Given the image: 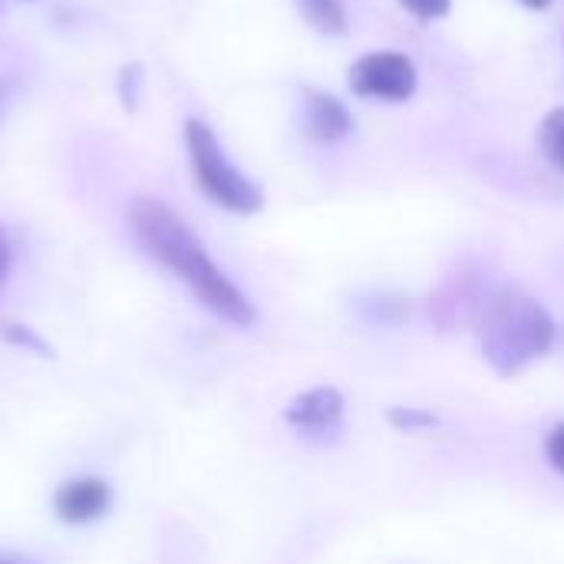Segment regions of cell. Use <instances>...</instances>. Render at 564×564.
Instances as JSON below:
<instances>
[{"label":"cell","instance_id":"7c38bea8","mask_svg":"<svg viewBox=\"0 0 564 564\" xmlns=\"http://www.w3.org/2000/svg\"><path fill=\"white\" fill-rule=\"evenodd\" d=\"M139 89H142V66L139 63L122 66V73H119V99H122V106L129 112L139 106Z\"/></svg>","mask_w":564,"mask_h":564},{"label":"cell","instance_id":"ac0fdd59","mask_svg":"<svg viewBox=\"0 0 564 564\" xmlns=\"http://www.w3.org/2000/svg\"><path fill=\"white\" fill-rule=\"evenodd\" d=\"M525 7H532V10H545V7H552L555 0H522Z\"/></svg>","mask_w":564,"mask_h":564},{"label":"cell","instance_id":"6da1fadb","mask_svg":"<svg viewBox=\"0 0 564 564\" xmlns=\"http://www.w3.org/2000/svg\"><path fill=\"white\" fill-rule=\"evenodd\" d=\"M129 228L139 248L159 268L178 278L208 314H215L231 327L258 324V307L251 304V297L215 264L202 238L165 202L135 198L129 205Z\"/></svg>","mask_w":564,"mask_h":564},{"label":"cell","instance_id":"277c9868","mask_svg":"<svg viewBox=\"0 0 564 564\" xmlns=\"http://www.w3.org/2000/svg\"><path fill=\"white\" fill-rule=\"evenodd\" d=\"M416 63L406 53L377 50L360 56L350 66V89L367 99H387V102H406L416 93Z\"/></svg>","mask_w":564,"mask_h":564},{"label":"cell","instance_id":"5b68a950","mask_svg":"<svg viewBox=\"0 0 564 564\" xmlns=\"http://www.w3.org/2000/svg\"><path fill=\"white\" fill-rule=\"evenodd\" d=\"M344 416H347V397L337 387H314L297 393L288 406H284V423L317 443H330L340 436L344 430Z\"/></svg>","mask_w":564,"mask_h":564},{"label":"cell","instance_id":"2e32d148","mask_svg":"<svg viewBox=\"0 0 564 564\" xmlns=\"http://www.w3.org/2000/svg\"><path fill=\"white\" fill-rule=\"evenodd\" d=\"M13 89H17V79H13V76H0V116H3V109H7V102H10V96H13Z\"/></svg>","mask_w":564,"mask_h":564},{"label":"cell","instance_id":"9a60e30c","mask_svg":"<svg viewBox=\"0 0 564 564\" xmlns=\"http://www.w3.org/2000/svg\"><path fill=\"white\" fill-rule=\"evenodd\" d=\"M10 268H13V241H10L7 228L0 225V288L10 278Z\"/></svg>","mask_w":564,"mask_h":564},{"label":"cell","instance_id":"52a82bcc","mask_svg":"<svg viewBox=\"0 0 564 564\" xmlns=\"http://www.w3.org/2000/svg\"><path fill=\"white\" fill-rule=\"evenodd\" d=\"M304 132L314 142H340L350 135L354 129V116L347 112V106L337 96H327L321 89H304Z\"/></svg>","mask_w":564,"mask_h":564},{"label":"cell","instance_id":"30bf717a","mask_svg":"<svg viewBox=\"0 0 564 564\" xmlns=\"http://www.w3.org/2000/svg\"><path fill=\"white\" fill-rule=\"evenodd\" d=\"M0 337L10 344V347H20V350H30V354H36V357H50V347H46V340L36 334V330H30V327H23V324H13V321H3L0 324Z\"/></svg>","mask_w":564,"mask_h":564},{"label":"cell","instance_id":"3957f363","mask_svg":"<svg viewBox=\"0 0 564 564\" xmlns=\"http://www.w3.org/2000/svg\"><path fill=\"white\" fill-rule=\"evenodd\" d=\"M185 149L192 159L195 182L208 202L231 215H254L264 205V192L228 159L215 129L202 119L185 122Z\"/></svg>","mask_w":564,"mask_h":564},{"label":"cell","instance_id":"ba28073f","mask_svg":"<svg viewBox=\"0 0 564 564\" xmlns=\"http://www.w3.org/2000/svg\"><path fill=\"white\" fill-rule=\"evenodd\" d=\"M307 23L321 33H344L347 30V10L344 0H297Z\"/></svg>","mask_w":564,"mask_h":564},{"label":"cell","instance_id":"5bb4252c","mask_svg":"<svg viewBox=\"0 0 564 564\" xmlns=\"http://www.w3.org/2000/svg\"><path fill=\"white\" fill-rule=\"evenodd\" d=\"M413 17H420V20H440V17H446L449 13V7H453V0H400Z\"/></svg>","mask_w":564,"mask_h":564},{"label":"cell","instance_id":"4fadbf2b","mask_svg":"<svg viewBox=\"0 0 564 564\" xmlns=\"http://www.w3.org/2000/svg\"><path fill=\"white\" fill-rule=\"evenodd\" d=\"M545 459L564 479V423L549 430V436H545Z\"/></svg>","mask_w":564,"mask_h":564},{"label":"cell","instance_id":"7a4b0ae2","mask_svg":"<svg viewBox=\"0 0 564 564\" xmlns=\"http://www.w3.org/2000/svg\"><path fill=\"white\" fill-rule=\"evenodd\" d=\"M552 314L519 288H496L479 304V347L499 377H519L555 347Z\"/></svg>","mask_w":564,"mask_h":564},{"label":"cell","instance_id":"8992f818","mask_svg":"<svg viewBox=\"0 0 564 564\" xmlns=\"http://www.w3.org/2000/svg\"><path fill=\"white\" fill-rule=\"evenodd\" d=\"M112 502H116V492L99 476H73V479H63L56 486L53 499H50L53 516L63 525H73V529L102 522L109 516Z\"/></svg>","mask_w":564,"mask_h":564},{"label":"cell","instance_id":"e0dca14e","mask_svg":"<svg viewBox=\"0 0 564 564\" xmlns=\"http://www.w3.org/2000/svg\"><path fill=\"white\" fill-rule=\"evenodd\" d=\"M0 564H40L36 558H26V555H3L0 552Z\"/></svg>","mask_w":564,"mask_h":564},{"label":"cell","instance_id":"9c48e42d","mask_svg":"<svg viewBox=\"0 0 564 564\" xmlns=\"http://www.w3.org/2000/svg\"><path fill=\"white\" fill-rule=\"evenodd\" d=\"M539 149L558 172H564V106L545 116V122L539 129Z\"/></svg>","mask_w":564,"mask_h":564},{"label":"cell","instance_id":"8fae6325","mask_svg":"<svg viewBox=\"0 0 564 564\" xmlns=\"http://www.w3.org/2000/svg\"><path fill=\"white\" fill-rule=\"evenodd\" d=\"M387 420H390L397 430H403V433H416V430H433V426H440V416L430 413V410H420V406H393V410L387 413Z\"/></svg>","mask_w":564,"mask_h":564}]
</instances>
